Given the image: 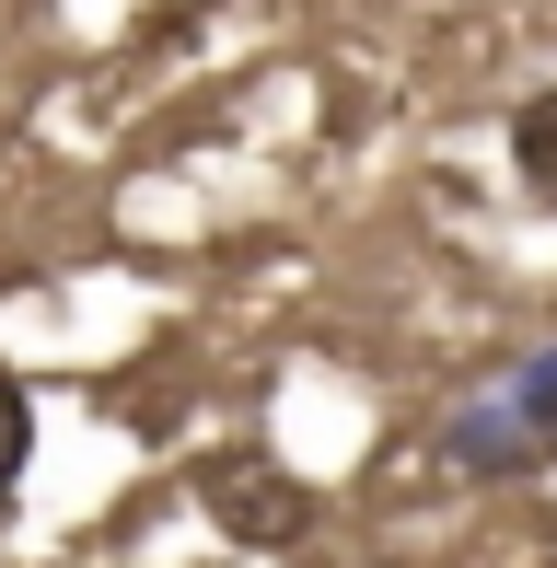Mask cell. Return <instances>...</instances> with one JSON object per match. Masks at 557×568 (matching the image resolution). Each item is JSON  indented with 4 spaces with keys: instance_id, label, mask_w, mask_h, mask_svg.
I'll return each instance as SVG.
<instances>
[{
    "instance_id": "cell-1",
    "label": "cell",
    "mask_w": 557,
    "mask_h": 568,
    "mask_svg": "<svg viewBox=\"0 0 557 568\" xmlns=\"http://www.w3.org/2000/svg\"><path fill=\"white\" fill-rule=\"evenodd\" d=\"M557 453V348H523L442 418V464L453 476H523Z\"/></svg>"
},
{
    "instance_id": "cell-2",
    "label": "cell",
    "mask_w": 557,
    "mask_h": 568,
    "mask_svg": "<svg viewBox=\"0 0 557 568\" xmlns=\"http://www.w3.org/2000/svg\"><path fill=\"white\" fill-rule=\"evenodd\" d=\"M210 510L244 534V546H267V534H302V523H314V499H302L278 464H256V453H221V464H210Z\"/></svg>"
},
{
    "instance_id": "cell-3",
    "label": "cell",
    "mask_w": 557,
    "mask_h": 568,
    "mask_svg": "<svg viewBox=\"0 0 557 568\" xmlns=\"http://www.w3.org/2000/svg\"><path fill=\"white\" fill-rule=\"evenodd\" d=\"M512 174H523V197L557 221V93H535V105H512Z\"/></svg>"
},
{
    "instance_id": "cell-4",
    "label": "cell",
    "mask_w": 557,
    "mask_h": 568,
    "mask_svg": "<svg viewBox=\"0 0 557 568\" xmlns=\"http://www.w3.org/2000/svg\"><path fill=\"white\" fill-rule=\"evenodd\" d=\"M23 464H36V395L0 372V510L23 499Z\"/></svg>"
}]
</instances>
